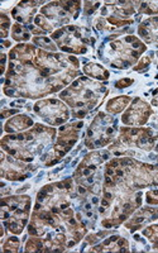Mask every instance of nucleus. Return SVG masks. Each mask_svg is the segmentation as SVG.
Returning a JSON list of instances; mask_svg holds the SVG:
<instances>
[{
  "label": "nucleus",
  "mask_w": 158,
  "mask_h": 253,
  "mask_svg": "<svg viewBox=\"0 0 158 253\" xmlns=\"http://www.w3.org/2000/svg\"><path fill=\"white\" fill-rule=\"evenodd\" d=\"M152 104L155 107H158V89L153 92V99H152Z\"/></svg>",
  "instance_id": "25"
},
{
  "label": "nucleus",
  "mask_w": 158,
  "mask_h": 253,
  "mask_svg": "<svg viewBox=\"0 0 158 253\" xmlns=\"http://www.w3.org/2000/svg\"><path fill=\"white\" fill-rule=\"evenodd\" d=\"M12 37L14 38L15 41H28L31 40V32H29L28 28H26L24 26L19 23H15L12 28Z\"/></svg>",
  "instance_id": "15"
},
{
  "label": "nucleus",
  "mask_w": 158,
  "mask_h": 253,
  "mask_svg": "<svg viewBox=\"0 0 158 253\" xmlns=\"http://www.w3.org/2000/svg\"><path fill=\"white\" fill-rule=\"evenodd\" d=\"M32 124H33V121L29 117H27V115H17V117L12 118L10 121H8V123L4 126V129L8 133L20 132V130L29 128Z\"/></svg>",
  "instance_id": "12"
},
{
  "label": "nucleus",
  "mask_w": 158,
  "mask_h": 253,
  "mask_svg": "<svg viewBox=\"0 0 158 253\" xmlns=\"http://www.w3.org/2000/svg\"><path fill=\"white\" fill-rule=\"evenodd\" d=\"M141 13H144V14H158V1L142 3Z\"/></svg>",
  "instance_id": "19"
},
{
  "label": "nucleus",
  "mask_w": 158,
  "mask_h": 253,
  "mask_svg": "<svg viewBox=\"0 0 158 253\" xmlns=\"http://www.w3.org/2000/svg\"><path fill=\"white\" fill-rule=\"evenodd\" d=\"M31 211L29 196H9L1 199V220L12 233H22Z\"/></svg>",
  "instance_id": "2"
},
{
  "label": "nucleus",
  "mask_w": 158,
  "mask_h": 253,
  "mask_svg": "<svg viewBox=\"0 0 158 253\" xmlns=\"http://www.w3.org/2000/svg\"><path fill=\"white\" fill-rule=\"evenodd\" d=\"M130 101H132V98H130V96H126V95L110 99L107 104V112L110 113V114H118V113L123 112V110L128 107V104H129Z\"/></svg>",
  "instance_id": "13"
},
{
  "label": "nucleus",
  "mask_w": 158,
  "mask_h": 253,
  "mask_svg": "<svg viewBox=\"0 0 158 253\" xmlns=\"http://www.w3.org/2000/svg\"><path fill=\"white\" fill-rule=\"evenodd\" d=\"M129 248L128 242L120 237H112L107 239L103 245L92 248V252H126Z\"/></svg>",
  "instance_id": "11"
},
{
  "label": "nucleus",
  "mask_w": 158,
  "mask_h": 253,
  "mask_svg": "<svg viewBox=\"0 0 158 253\" xmlns=\"http://www.w3.org/2000/svg\"><path fill=\"white\" fill-rule=\"evenodd\" d=\"M83 72L90 78L99 79V80H108L109 79V72L104 69L100 65L96 63H87L83 66Z\"/></svg>",
  "instance_id": "14"
},
{
  "label": "nucleus",
  "mask_w": 158,
  "mask_h": 253,
  "mask_svg": "<svg viewBox=\"0 0 158 253\" xmlns=\"http://www.w3.org/2000/svg\"><path fill=\"white\" fill-rule=\"evenodd\" d=\"M103 90L104 87L100 84L81 78L75 84H72V86L61 92V99L67 101L70 107H72V114L76 118H83L89 110L100 103V99H103Z\"/></svg>",
  "instance_id": "1"
},
{
  "label": "nucleus",
  "mask_w": 158,
  "mask_h": 253,
  "mask_svg": "<svg viewBox=\"0 0 158 253\" xmlns=\"http://www.w3.org/2000/svg\"><path fill=\"white\" fill-rule=\"evenodd\" d=\"M80 6V1H56V3H49L43 6L40 9V13L55 28L60 24L70 22L71 15L74 18H78Z\"/></svg>",
  "instance_id": "6"
},
{
  "label": "nucleus",
  "mask_w": 158,
  "mask_h": 253,
  "mask_svg": "<svg viewBox=\"0 0 158 253\" xmlns=\"http://www.w3.org/2000/svg\"><path fill=\"white\" fill-rule=\"evenodd\" d=\"M33 43L40 46L44 49H48V51H56L55 44L52 43V41L49 38L44 37V36H38V37L33 38Z\"/></svg>",
  "instance_id": "17"
},
{
  "label": "nucleus",
  "mask_w": 158,
  "mask_h": 253,
  "mask_svg": "<svg viewBox=\"0 0 158 253\" xmlns=\"http://www.w3.org/2000/svg\"><path fill=\"white\" fill-rule=\"evenodd\" d=\"M138 33L148 44H156L158 47V17L148 18L141 23Z\"/></svg>",
  "instance_id": "9"
},
{
  "label": "nucleus",
  "mask_w": 158,
  "mask_h": 253,
  "mask_svg": "<svg viewBox=\"0 0 158 253\" xmlns=\"http://www.w3.org/2000/svg\"><path fill=\"white\" fill-rule=\"evenodd\" d=\"M9 29H10V19L5 14H1V37L5 38L8 36Z\"/></svg>",
  "instance_id": "20"
},
{
  "label": "nucleus",
  "mask_w": 158,
  "mask_h": 253,
  "mask_svg": "<svg viewBox=\"0 0 158 253\" xmlns=\"http://www.w3.org/2000/svg\"><path fill=\"white\" fill-rule=\"evenodd\" d=\"M147 203L148 204L157 205L158 204V190H152V191H148L147 193Z\"/></svg>",
  "instance_id": "21"
},
{
  "label": "nucleus",
  "mask_w": 158,
  "mask_h": 253,
  "mask_svg": "<svg viewBox=\"0 0 158 253\" xmlns=\"http://www.w3.org/2000/svg\"><path fill=\"white\" fill-rule=\"evenodd\" d=\"M108 48L109 52H107V56L112 58L110 63L117 69H126L132 66L146 51V46L134 36H126L123 40L112 42Z\"/></svg>",
  "instance_id": "3"
},
{
  "label": "nucleus",
  "mask_w": 158,
  "mask_h": 253,
  "mask_svg": "<svg viewBox=\"0 0 158 253\" xmlns=\"http://www.w3.org/2000/svg\"><path fill=\"white\" fill-rule=\"evenodd\" d=\"M35 112L51 126H58L69 119L70 113L66 105L56 99L38 101L35 105Z\"/></svg>",
  "instance_id": "7"
},
{
  "label": "nucleus",
  "mask_w": 158,
  "mask_h": 253,
  "mask_svg": "<svg viewBox=\"0 0 158 253\" xmlns=\"http://www.w3.org/2000/svg\"><path fill=\"white\" fill-rule=\"evenodd\" d=\"M82 28L76 26H67L60 28L58 31L52 33V40L57 42L58 47L62 51L70 52V53H85L89 44H92L95 42L94 38L89 36L82 35Z\"/></svg>",
  "instance_id": "4"
},
{
  "label": "nucleus",
  "mask_w": 158,
  "mask_h": 253,
  "mask_svg": "<svg viewBox=\"0 0 158 253\" xmlns=\"http://www.w3.org/2000/svg\"><path fill=\"white\" fill-rule=\"evenodd\" d=\"M115 121L110 115L99 113L94 119L87 132V138L85 141L89 148H100L115 138Z\"/></svg>",
  "instance_id": "5"
},
{
  "label": "nucleus",
  "mask_w": 158,
  "mask_h": 253,
  "mask_svg": "<svg viewBox=\"0 0 158 253\" xmlns=\"http://www.w3.org/2000/svg\"><path fill=\"white\" fill-rule=\"evenodd\" d=\"M20 241L17 238V237H10L8 238V241L3 245V252H18L19 251Z\"/></svg>",
  "instance_id": "18"
},
{
  "label": "nucleus",
  "mask_w": 158,
  "mask_h": 253,
  "mask_svg": "<svg viewBox=\"0 0 158 253\" xmlns=\"http://www.w3.org/2000/svg\"><path fill=\"white\" fill-rule=\"evenodd\" d=\"M26 251L27 252H43L44 251V243L43 238H31L26 245Z\"/></svg>",
  "instance_id": "16"
},
{
  "label": "nucleus",
  "mask_w": 158,
  "mask_h": 253,
  "mask_svg": "<svg viewBox=\"0 0 158 253\" xmlns=\"http://www.w3.org/2000/svg\"><path fill=\"white\" fill-rule=\"evenodd\" d=\"M38 4H42L40 1H27V3H20L13 9L12 15L14 19L23 24L31 23L33 14H35L36 9H37Z\"/></svg>",
  "instance_id": "10"
},
{
  "label": "nucleus",
  "mask_w": 158,
  "mask_h": 253,
  "mask_svg": "<svg viewBox=\"0 0 158 253\" xmlns=\"http://www.w3.org/2000/svg\"><path fill=\"white\" fill-rule=\"evenodd\" d=\"M133 83H134V80H133V79H121V80L117 81L115 86L118 87V89H123V87L130 86Z\"/></svg>",
  "instance_id": "23"
},
{
  "label": "nucleus",
  "mask_w": 158,
  "mask_h": 253,
  "mask_svg": "<svg viewBox=\"0 0 158 253\" xmlns=\"http://www.w3.org/2000/svg\"><path fill=\"white\" fill-rule=\"evenodd\" d=\"M151 56H152V55H151ZM151 56H144V57L141 60V62L138 63V66L134 67L135 71H141V70L146 69L147 66H150L151 61H152V57H151Z\"/></svg>",
  "instance_id": "22"
},
{
  "label": "nucleus",
  "mask_w": 158,
  "mask_h": 253,
  "mask_svg": "<svg viewBox=\"0 0 158 253\" xmlns=\"http://www.w3.org/2000/svg\"><path fill=\"white\" fill-rule=\"evenodd\" d=\"M152 114V109L147 103H144L141 98L133 100L132 107L126 110L121 117V122L126 126H143L147 123L150 115Z\"/></svg>",
  "instance_id": "8"
},
{
  "label": "nucleus",
  "mask_w": 158,
  "mask_h": 253,
  "mask_svg": "<svg viewBox=\"0 0 158 253\" xmlns=\"http://www.w3.org/2000/svg\"><path fill=\"white\" fill-rule=\"evenodd\" d=\"M15 112H17V110H5V109H4L3 112H1V118H6L8 115L14 114Z\"/></svg>",
  "instance_id": "24"
}]
</instances>
